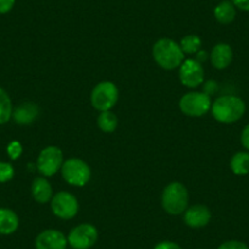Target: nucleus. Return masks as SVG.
I'll list each match as a JSON object with an SVG mask.
<instances>
[{"label":"nucleus","mask_w":249,"mask_h":249,"mask_svg":"<svg viewBox=\"0 0 249 249\" xmlns=\"http://www.w3.org/2000/svg\"><path fill=\"white\" fill-rule=\"evenodd\" d=\"M214 16L221 25H229L236 18V6L230 0H224L214 9Z\"/></svg>","instance_id":"obj_17"},{"label":"nucleus","mask_w":249,"mask_h":249,"mask_svg":"<svg viewBox=\"0 0 249 249\" xmlns=\"http://www.w3.org/2000/svg\"><path fill=\"white\" fill-rule=\"evenodd\" d=\"M98 241V230L90 224L73 227L68 236V243L73 249H89Z\"/></svg>","instance_id":"obj_8"},{"label":"nucleus","mask_w":249,"mask_h":249,"mask_svg":"<svg viewBox=\"0 0 249 249\" xmlns=\"http://www.w3.org/2000/svg\"><path fill=\"white\" fill-rule=\"evenodd\" d=\"M182 52L184 54H196L200 50L202 47V39L196 35H188L186 37L182 38L181 43H179Z\"/></svg>","instance_id":"obj_21"},{"label":"nucleus","mask_w":249,"mask_h":249,"mask_svg":"<svg viewBox=\"0 0 249 249\" xmlns=\"http://www.w3.org/2000/svg\"><path fill=\"white\" fill-rule=\"evenodd\" d=\"M241 143L244 148L249 152V124L243 128L241 133Z\"/></svg>","instance_id":"obj_27"},{"label":"nucleus","mask_w":249,"mask_h":249,"mask_svg":"<svg viewBox=\"0 0 249 249\" xmlns=\"http://www.w3.org/2000/svg\"><path fill=\"white\" fill-rule=\"evenodd\" d=\"M232 59H233V52L227 43H219L213 48L210 60H212L213 66L217 70H224L229 68Z\"/></svg>","instance_id":"obj_13"},{"label":"nucleus","mask_w":249,"mask_h":249,"mask_svg":"<svg viewBox=\"0 0 249 249\" xmlns=\"http://www.w3.org/2000/svg\"><path fill=\"white\" fill-rule=\"evenodd\" d=\"M15 0H0V14H8L13 10Z\"/></svg>","instance_id":"obj_25"},{"label":"nucleus","mask_w":249,"mask_h":249,"mask_svg":"<svg viewBox=\"0 0 249 249\" xmlns=\"http://www.w3.org/2000/svg\"><path fill=\"white\" fill-rule=\"evenodd\" d=\"M217 249H249V247L241 241H226L220 244Z\"/></svg>","instance_id":"obj_24"},{"label":"nucleus","mask_w":249,"mask_h":249,"mask_svg":"<svg viewBox=\"0 0 249 249\" xmlns=\"http://www.w3.org/2000/svg\"><path fill=\"white\" fill-rule=\"evenodd\" d=\"M153 56L157 64L165 70L179 68L184 61V53L179 44L170 38H161L153 47Z\"/></svg>","instance_id":"obj_2"},{"label":"nucleus","mask_w":249,"mask_h":249,"mask_svg":"<svg viewBox=\"0 0 249 249\" xmlns=\"http://www.w3.org/2000/svg\"><path fill=\"white\" fill-rule=\"evenodd\" d=\"M61 175L71 186L83 187L90 179V167L86 161L78 158H71L64 161L61 166Z\"/></svg>","instance_id":"obj_4"},{"label":"nucleus","mask_w":249,"mask_h":249,"mask_svg":"<svg viewBox=\"0 0 249 249\" xmlns=\"http://www.w3.org/2000/svg\"><path fill=\"white\" fill-rule=\"evenodd\" d=\"M212 219V213L205 205L197 204L188 208L184 212L183 220L187 226L192 229H200V227L207 226Z\"/></svg>","instance_id":"obj_12"},{"label":"nucleus","mask_w":249,"mask_h":249,"mask_svg":"<svg viewBox=\"0 0 249 249\" xmlns=\"http://www.w3.org/2000/svg\"><path fill=\"white\" fill-rule=\"evenodd\" d=\"M35 246L36 249H66L68 238L57 230H45L38 234Z\"/></svg>","instance_id":"obj_11"},{"label":"nucleus","mask_w":249,"mask_h":249,"mask_svg":"<svg viewBox=\"0 0 249 249\" xmlns=\"http://www.w3.org/2000/svg\"><path fill=\"white\" fill-rule=\"evenodd\" d=\"M212 114L216 121L222 124H232L243 117L246 104L243 100L234 95H224L212 104Z\"/></svg>","instance_id":"obj_1"},{"label":"nucleus","mask_w":249,"mask_h":249,"mask_svg":"<svg viewBox=\"0 0 249 249\" xmlns=\"http://www.w3.org/2000/svg\"><path fill=\"white\" fill-rule=\"evenodd\" d=\"M6 152H8L9 157H10L11 160H16L21 157L22 154V145L18 141H13L6 148Z\"/></svg>","instance_id":"obj_23"},{"label":"nucleus","mask_w":249,"mask_h":249,"mask_svg":"<svg viewBox=\"0 0 249 249\" xmlns=\"http://www.w3.org/2000/svg\"><path fill=\"white\" fill-rule=\"evenodd\" d=\"M32 196L35 200L40 204H45L53 198V188L44 177H37L33 179Z\"/></svg>","instance_id":"obj_16"},{"label":"nucleus","mask_w":249,"mask_h":249,"mask_svg":"<svg viewBox=\"0 0 249 249\" xmlns=\"http://www.w3.org/2000/svg\"><path fill=\"white\" fill-rule=\"evenodd\" d=\"M179 109L187 116L200 117L212 109V99L207 93L190 92L179 99Z\"/></svg>","instance_id":"obj_6"},{"label":"nucleus","mask_w":249,"mask_h":249,"mask_svg":"<svg viewBox=\"0 0 249 249\" xmlns=\"http://www.w3.org/2000/svg\"><path fill=\"white\" fill-rule=\"evenodd\" d=\"M231 1L237 9L249 13V0H231Z\"/></svg>","instance_id":"obj_28"},{"label":"nucleus","mask_w":249,"mask_h":249,"mask_svg":"<svg viewBox=\"0 0 249 249\" xmlns=\"http://www.w3.org/2000/svg\"><path fill=\"white\" fill-rule=\"evenodd\" d=\"M64 164V154L61 149L54 145L44 148L39 153V157L37 160V169L39 170L40 174L49 177L56 174L61 169Z\"/></svg>","instance_id":"obj_7"},{"label":"nucleus","mask_w":249,"mask_h":249,"mask_svg":"<svg viewBox=\"0 0 249 249\" xmlns=\"http://www.w3.org/2000/svg\"><path fill=\"white\" fill-rule=\"evenodd\" d=\"M154 249H182L181 246H178L177 243L171 241H164L158 243L157 246L154 247Z\"/></svg>","instance_id":"obj_26"},{"label":"nucleus","mask_w":249,"mask_h":249,"mask_svg":"<svg viewBox=\"0 0 249 249\" xmlns=\"http://www.w3.org/2000/svg\"><path fill=\"white\" fill-rule=\"evenodd\" d=\"M119 99V89L115 83L110 81H103L98 83L90 94V103L93 107L99 110L100 112L109 111L115 107Z\"/></svg>","instance_id":"obj_5"},{"label":"nucleus","mask_w":249,"mask_h":249,"mask_svg":"<svg viewBox=\"0 0 249 249\" xmlns=\"http://www.w3.org/2000/svg\"><path fill=\"white\" fill-rule=\"evenodd\" d=\"M188 191L179 182H171L165 187L161 196V204L165 212L170 215H179L188 207Z\"/></svg>","instance_id":"obj_3"},{"label":"nucleus","mask_w":249,"mask_h":249,"mask_svg":"<svg viewBox=\"0 0 249 249\" xmlns=\"http://www.w3.org/2000/svg\"><path fill=\"white\" fill-rule=\"evenodd\" d=\"M98 127L105 133H111L116 130L117 127V117L115 116L114 112L103 111L100 112L98 117Z\"/></svg>","instance_id":"obj_20"},{"label":"nucleus","mask_w":249,"mask_h":249,"mask_svg":"<svg viewBox=\"0 0 249 249\" xmlns=\"http://www.w3.org/2000/svg\"><path fill=\"white\" fill-rule=\"evenodd\" d=\"M204 61V60H207V53L205 52H198V59H197V61Z\"/></svg>","instance_id":"obj_29"},{"label":"nucleus","mask_w":249,"mask_h":249,"mask_svg":"<svg viewBox=\"0 0 249 249\" xmlns=\"http://www.w3.org/2000/svg\"><path fill=\"white\" fill-rule=\"evenodd\" d=\"M232 172L237 176L249 174V152H238L231 158L230 161Z\"/></svg>","instance_id":"obj_18"},{"label":"nucleus","mask_w":249,"mask_h":249,"mask_svg":"<svg viewBox=\"0 0 249 249\" xmlns=\"http://www.w3.org/2000/svg\"><path fill=\"white\" fill-rule=\"evenodd\" d=\"M14 175H15V170H14L13 165L9 162L0 161V183H5L13 179Z\"/></svg>","instance_id":"obj_22"},{"label":"nucleus","mask_w":249,"mask_h":249,"mask_svg":"<svg viewBox=\"0 0 249 249\" xmlns=\"http://www.w3.org/2000/svg\"><path fill=\"white\" fill-rule=\"evenodd\" d=\"M39 115V107L36 103L26 102L18 105L13 111V117L18 124H30Z\"/></svg>","instance_id":"obj_14"},{"label":"nucleus","mask_w":249,"mask_h":249,"mask_svg":"<svg viewBox=\"0 0 249 249\" xmlns=\"http://www.w3.org/2000/svg\"><path fill=\"white\" fill-rule=\"evenodd\" d=\"M13 103L5 89L0 87V124H6L13 117Z\"/></svg>","instance_id":"obj_19"},{"label":"nucleus","mask_w":249,"mask_h":249,"mask_svg":"<svg viewBox=\"0 0 249 249\" xmlns=\"http://www.w3.org/2000/svg\"><path fill=\"white\" fill-rule=\"evenodd\" d=\"M179 80L186 87H198L204 81V69L197 60L187 59L179 66Z\"/></svg>","instance_id":"obj_10"},{"label":"nucleus","mask_w":249,"mask_h":249,"mask_svg":"<svg viewBox=\"0 0 249 249\" xmlns=\"http://www.w3.org/2000/svg\"><path fill=\"white\" fill-rule=\"evenodd\" d=\"M18 225H20V220L14 210L8 209V208L0 209V234H4V236L13 234L14 232L18 231Z\"/></svg>","instance_id":"obj_15"},{"label":"nucleus","mask_w":249,"mask_h":249,"mask_svg":"<svg viewBox=\"0 0 249 249\" xmlns=\"http://www.w3.org/2000/svg\"><path fill=\"white\" fill-rule=\"evenodd\" d=\"M52 210L55 216L62 220H70L78 213V200L69 192L56 193L52 198Z\"/></svg>","instance_id":"obj_9"}]
</instances>
